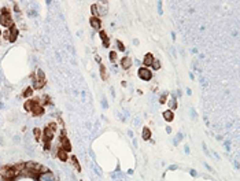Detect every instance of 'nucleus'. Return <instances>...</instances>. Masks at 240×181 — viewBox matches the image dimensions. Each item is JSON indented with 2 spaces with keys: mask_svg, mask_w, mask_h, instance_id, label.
Here are the masks:
<instances>
[{
  "mask_svg": "<svg viewBox=\"0 0 240 181\" xmlns=\"http://www.w3.org/2000/svg\"><path fill=\"white\" fill-rule=\"evenodd\" d=\"M89 23H91V27H94L95 30H102V21H100V18H94V16H91L89 18Z\"/></svg>",
  "mask_w": 240,
  "mask_h": 181,
  "instance_id": "obj_6",
  "label": "nucleus"
},
{
  "mask_svg": "<svg viewBox=\"0 0 240 181\" xmlns=\"http://www.w3.org/2000/svg\"><path fill=\"white\" fill-rule=\"evenodd\" d=\"M99 36L102 37V41H103V43H107V41H110V38H108L107 33H106L104 30H100V32H99Z\"/></svg>",
  "mask_w": 240,
  "mask_h": 181,
  "instance_id": "obj_17",
  "label": "nucleus"
},
{
  "mask_svg": "<svg viewBox=\"0 0 240 181\" xmlns=\"http://www.w3.org/2000/svg\"><path fill=\"white\" fill-rule=\"evenodd\" d=\"M154 59H155V58H154V55H152V54H150V52H148V54H146V55H144V59H143L144 66H147V67L151 66V63L154 62Z\"/></svg>",
  "mask_w": 240,
  "mask_h": 181,
  "instance_id": "obj_10",
  "label": "nucleus"
},
{
  "mask_svg": "<svg viewBox=\"0 0 240 181\" xmlns=\"http://www.w3.org/2000/svg\"><path fill=\"white\" fill-rule=\"evenodd\" d=\"M169 106H170V110L173 111V110H176L177 108V100L174 98H171V100L169 101Z\"/></svg>",
  "mask_w": 240,
  "mask_h": 181,
  "instance_id": "obj_20",
  "label": "nucleus"
},
{
  "mask_svg": "<svg viewBox=\"0 0 240 181\" xmlns=\"http://www.w3.org/2000/svg\"><path fill=\"white\" fill-rule=\"evenodd\" d=\"M137 76H139V78L144 80V81H150V80L152 78V71L150 70L148 67H140L137 71Z\"/></svg>",
  "mask_w": 240,
  "mask_h": 181,
  "instance_id": "obj_2",
  "label": "nucleus"
},
{
  "mask_svg": "<svg viewBox=\"0 0 240 181\" xmlns=\"http://www.w3.org/2000/svg\"><path fill=\"white\" fill-rule=\"evenodd\" d=\"M32 133H33V137L36 141H41V136H43V129L40 128H33V130H32Z\"/></svg>",
  "mask_w": 240,
  "mask_h": 181,
  "instance_id": "obj_11",
  "label": "nucleus"
},
{
  "mask_svg": "<svg viewBox=\"0 0 240 181\" xmlns=\"http://www.w3.org/2000/svg\"><path fill=\"white\" fill-rule=\"evenodd\" d=\"M166 100H168V93H163V95H161V98H159V104H165Z\"/></svg>",
  "mask_w": 240,
  "mask_h": 181,
  "instance_id": "obj_22",
  "label": "nucleus"
},
{
  "mask_svg": "<svg viewBox=\"0 0 240 181\" xmlns=\"http://www.w3.org/2000/svg\"><path fill=\"white\" fill-rule=\"evenodd\" d=\"M166 132H168V133H171V128H170V126H166Z\"/></svg>",
  "mask_w": 240,
  "mask_h": 181,
  "instance_id": "obj_26",
  "label": "nucleus"
},
{
  "mask_svg": "<svg viewBox=\"0 0 240 181\" xmlns=\"http://www.w3.org/2000/svg\"><path fill=\"white\" fill-rule=\"evenodd\" d=\"M95 60H96V62L99 63V65H100V63H102V58H100L99 55H96V56H95Z\"/></svg>",
  "mask_w": 240,
  "mask_h": 181,
  "instance_id": "obj_25",
  "label": "nucleus"
},
{
  "mask_svg": "<svg viewBox=\"0 0 240 181\" xmlns=\"http://www.w3.org/2000/svg\"><path fill=\"white\" fill-rule=\"evenodd\" d=\"M33 90H34V89H33L32 87H28V88H26V89L22 92V96H23V98H30V96L33 95Z\"/></svg>",
  "mask_w": 240,
  "mask_h": 181,
  "instance_id": "obj_16",
  "label": "nucleus"
},
{
  "mask_svg": "<svg viewBox=\"0 0 240 181\" xmlns=\"http://www.w3.org/2000/svg\"><path fill=\"white\" fill-rule=\"evenodd\" d=\"M91 12H92V16H94V18H100L97 4H92V5H91Z\"/></svg>",
  "mask_w": 240,
  "mask_h": 181,
  "instance_id": "obj_15",
  "label": "nucleus"
},
{
  "mask_svg": "<svg viewBox=\"0 0 240 181\" xmlns=\"http://www.w3.org/2000/svg\"><path fill=\"white\" fill-rule=\"evenodd\" d=\"M2 33H3V32H2V29H0V36H2Z\"/></svg>",
  "mask_w": 240,
  "mask_h": 181,
  "instance_id": "obj_27",
  "label": "nucleus"
},
{
  "mask_svg": "<svg viewBox=\"0 0 240 181\" xmlns=\"http://www.w3.org/2000/svg\"><path fill=\"white\" fill-rule=\"evenodd\" d=\"M151 67L154 69V70H159V69H161V62L158 59H154V62L151 63Z\"/></svg>",
  "mask_w": 240,
  "mask_h": 181,
  "instance_id": "obj_18",
  "label": "nucleus"
},
{
  "mask_svg": "<svg viewBox=\"0 0 240 181\" xmlns=\"http://www.w3.org/2000/svg\"><path fill=\"white\" fill-rule=\"evenodd\" d=\"M108 58H110V60L114 63L117 59H118V55H117V52H115V51H111L110 54H108Z\"/></svg>",
  "mask_w": 240,
  "mask_h": 181,
  "instance_id": "obj_19",
  "label": "nucleus"
},
{
  "mask_svg": "<svg viewBox=\"0 0 240 181\" xmlns=\"http://www.w3.org/2000/svg\"><path fill=\"white\" fill-rule=\"evenodd\" d=\"M0 25L4 27H11L14 25V21H12L11 15H0Z\"/></svg>",
  "mask_w": 240,
  "mask_h": 181,
  "instance_id": "obj_3",
  "label": "nucleus"
},
{
  "mask_svg": "<svg viewBox=\"0 0 240 181\" xmlns=\"http://www.w3.org/2000/svg\"><path fill=\"white\" fill-rule=\"evenodd\" d=\"M9 30H10V38H9V41L14 43V41L18 38V29L15 27V25H12V26L10 27Z\"/></svg>",
  "mask_w": 240,
  "mask_h": 181,
  "instance_id": "obj_8",
  "label": "nucleus"
},
{
  "mask_svg": "<svg viewBox=\"0 0 240 181\" xmlns=\"http://www.w3.org/2000/svg\"><path fill=\"white\" fill-rule=\"evenodd\" d=\"M69 161L72 162V165H73V166H74V169L77 170L78 173H80V172H81V165H80V162H78L77 156H74V155H73V156H70V158H69Z\"/></svg>",
  "mask_w": 240,
  "mask_h": 181,
  "instance_id": "obj_12",
  "label": "nucleus"
},
{
  "mask_svg": "<svg viewBox=\"0 0 240 181\" xmlns=\"http://www.w3.org/2000/svg\"><path fill=\"white\" fill-rule=\"evenodd\" d=\"M44 112H45L44 106H41V104L36 103V104L33 106V108H32L30 114L33 115V117H41V115H44Z\"/></svg>",
  "mask_w": 240,
  "mask_h": 181,
  "instance_id": "obj_4",
  "label": "nucleus"
},
{
  "mask_svg": "<svg viewBox=\"0 0 240 181\" xmlns=\"http://www.w3.org/2000/svg\"><path fill=\"white\" fill-rule=\"evenodd\" d=\"M55 155H56V158H58L61 162H67V161H69V152H66L63 148H56V150H55Z\"/></svg>",
  "mask_w": 240,
  "mask_h": 181,
  "instance_id": "obj_5",
  "label": "nucleus"
},
{
  "mask_svg": "<svg viewBox=\"0 0 240 181\" xmlns=\"http://www.w3.org/2000/svg\"><path fill=\"white\" fill-rule=\"evenodd\" d=\"M2 36H3V37L6 38V40H9V38H10V30L7 29V30H6V32H4V33H2Z\"/></svg>",
  "mask_w": 240,
  "mask_h": 181,
  "instance_id": "obj_23",
  "label": "nucleus"
},
{
  "mask_svg": "<svg viewBox=\"0 0 240 181\" xmlns=\"http://www.w3.org/2000/svg\"><path fill=\"white\" fill-rule=\"evenodd\" d=\"M141 137H143V140H146V141L151 140V130H150L148 128H143V132H141Z\"/></svg>",
  "mask_w": 240,
  "mask_h": 181,
  "instance_id": "obj_14",
  "label": "nucleus"
},
{
  "mask_svg": "<svg viewBox=\"0 0 240 181\" xmlns=\"http://www.w3.org/2000/svg\"><path fill=\"white\" fill-rule=\"evenodd\" d=\"M99 74H100V78L103 81H107V69L103 63H100V67H99Z\"/></svg>",
  "mask_w": 240,
  "mask_h": 181,
  "instance_id": "obj_13",
  "label": "nucleus"
},
{
  "mask_svg": "<svg viewBox=\"0 0 240 181\" xmlns=\"http://www.w3.org/2000/svg\"><path fill=\"white\" fill-rule=\"evenodd\" d=\"M117 47H118V49H119V51H121V52L126 51V49H125V44L122 43L121 40H118V41H117Z\"/></svg>",
  "mask_w": 240,
  "mask_h": 181,
  "instance_id": "obj_21",
  "label": "nucleus"
},
{
  "mask_svg": "<svg viewBox=\"0 0 240 181\" xmlns=\"http://www.w3.org/2000/svg\"><path fill=\"white\" fill-rule=\"evenodd\" d=\"M14 11H17V12H19L21 8L18 7V3H14Z\"/></svg>",
  "mask_w": 240,
  "mask_h": 181,
  "instance_id": "obj_24",
  "label": "nucleus"
},
{
  "mask_svg": "<svg viewBox=\"0 0 240 181\" xmlns=\"http://www.w3.org/2000/svg\"><path fill=\"white\" fill-rule=\"evenodd\" d=\"M162 117H163V119H165L166 122H171V121L174 119V114H173L171 110H166V111H163Z\"/></svg>",
  "mask_w": 240,
  "mask_h": 181,
  "instance_id": "obj_9",
  "label": "nucleus"
},
{
  "mask_svg": "<svg viewBox=\"0 0 240 181\" xmlns=\"http://www.w3.org/2000/svg\"><path fill=\"white\" fill-rule=\"evenodd\" d=\"M132 65H133L132 58L124 56V58L121 59V67L124 69V70H128V69H130V67H132Z\"/></svg>",
  "mask_w": 240,
  "mask_h": 181,
  "instance_id": "obj_7",
  "label": "nucleus"
},
{
  "mask_svg": "<svg viewBox=\"0 0 240 181\" xmlns=\"http://www.w3.org/2000/svg\"><path fill=\"white\" fill-rule=\"evenodd\" d=\"M54 137H55V130H52L51 128L45 126V128L43 129V136H41L43 143H52Z\"/></svg>",
  "mask_w": 240,
  "mask_h": 181,
  "instance_id": "obj_1",
  "label": "nucleus"
}]
</instances>
